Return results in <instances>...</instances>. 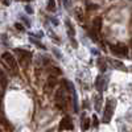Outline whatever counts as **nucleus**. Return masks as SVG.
<instances>
[{
    "instance_id": "1",
    "label": "nucleus",
    "mask_w": 132,
    "mask_h": 132,
    "mask_svg": "<svg viewBox=\"0 0 132 132\" xmlns=\"http://www.w3.org/2000/svg\"><path fill=\"white\" fill-rule=\"evenodd\" d=\"M2 61L5 63L7 69H8L11 73H13V74L16 73V70H17V62H16L15 57H13L9 52H5V53L2 54Z\"/></svg>"
},
{
    "instance_id": "2",
    "label": "nucleus",
    "mask_w": 132,
    "mask_h": 132,
    "mask_svg": "<svg viewBox=\"0 0 132 132\" xmlns=\"http://www.w3.org/2000/svg\"><path fill=\"white\" fill-rule=\"evenodd\" d=\"M115 104H116L115 99H108L107 101L106 108H104V114H103V123H110V120H111V118L114 115Z\"/></svg>"
},
{
    "instance_id": "3",
    "label": "nucleus",
    "mask_w": 132,
    "mask_h": 132,
    "mask_svg": "<svg viewBox=\"0 0 132 132\" xmlns=\"http://www.w3.org/2000/svg\"><path fill=\"white\" fill-rule=\"evenodd\" d=\"M111 52L115 54V56H119V57H126L128 54V48L123 44H115V45H111Z\"/></svg>"
},
{
    "instance_id": "4",
    "label": "nucleus",
    "mask_w": 132,
    "mask_h": 132,
    "mask_svg": "<svg viewBox=\"0 0 132 132\" xmlns=\"http://www.w3.org/2000/svg\"><path fill=\"white\" fill-rule=\"evenodd\" d=\"M73 122H71V118L70 116H65V118H62V120L60 122V126H58V129L60 131H65V129H68V131H70V129H73Z\"/></svg>"
},
{
    "instance_id": "5",
    "label": "nucleus",
    "mask_w": 132,
    "mask_h": 132,
    "mask_svg": "<svg viewBox=\"0 0 132 132\" xmlns=\"http://www.w3.org/2000/svg\"><path fill=\"white\" fill-rule=\"evenodd\" d=\"M56 106L60 110H65L66 107V98L63 95V90H58L56 94Z\"/></svg>"
},
{
    "instance_id": "6",
    "label": "nucleus",
    "mask_w": 132,
    "mask_h": 132,
    "mask_svg": "<svg viewBox=\"0 0 132 132\" xmlns=\"http://www.w3.org/2000/svg\"><path fill=\"white\" fill-rule=\"evenodd\" d=\"M106 83H107V78H106V77H104V75H99L98 78H96L95 86H96V89H98L99 91H103Z\"/></svg>"
},
{
    "instance_id": "7",
    "label": "nucleus",
    "mask_w": 132,
    "mask_h": 132,
    "mask_svg": "<svg viewBox=\"0 0 132 132\" xmlns=\"http://www.w3.org/2000/svg\"><path fill=\"white\" fill-rule=\"evenodd\" d=\"M15 53H17L19 56H20V58L21 60H30V53L29 52H27V50H23V49H15Z\"/></svg>"
},
{
    "instance_id": "8",
    "label": "nucleus",
    "mask_w": 132,
    "mask_h": 132,
    "mask_svg": "<svg viewBox=\"0 0 132 132\" xmlns=\"http://www.w3.org/2000/svg\"><path fill=\"white\" fill-rule=\"evenodd\" d=\"M0 85H2V89L5 90L7 89V86H8V79H7V75L5 73L0 69Z\"/></svg>"
},
{
    "instance_id": "9",
    "label": "nucleus",
    "mask_w": 132,
    "mask_h": 132,
    "mask_svg": "<svg viewBox=\"0 0 132 132\" xmlns=\"http://www.w3.org/2000/svg\"><path fill=\"white\" fill-rule=\"evenodd\" d=\"M101 24H102V19H101V17H95L94 21H93V27H94V29H95L96 32L101 30Z\"/></svg>"
},
{
    "instance_id": "10",
    "label": "nucleus",
    "mask_w": 132,
    "mask_h": 132,
    "mask_svg": "<svg viewBox=\"0 0 132 132\" xmlns=\"http://www.w3.org/2000/svg\"><path fill=\"white\" fill-rule=\"evenodd\" d=\"M66 27H68L69 37H71V38L74 40V35H75V32H74V28H73V25L70 24V21H69V20H66Z\"/></svg>"
},
{
    "instance_id": "11",
    "label": "nucleus",
    "mask_w": 132,
    "mask_h": 132,
    "mask_svg": "<svg viewBox=\"0 0 132 132\" xmlns=\"http://www.w3.org/2000/svg\"><path fill=\"white\" fill-rule=\"evenodd\" d=\"M46 8H48V11H54L56 9V2H54V0H48Z\"/></svg>"
},
{
    "instance_id": "12",
    "label": "nucleus",
    "mask_w": 132,
    "mask_h": 132,
    "mask_svg": "<svg viewBox=\"0 0 132 132\" xmlns=\"http://www.w3.org/2000/svg\"><path fill=\"white\" fill-rule=\"evenodd\" d=\"M89 127H90V119L85 118L83 124H82V129H83V131H87V129H89Z\"/></svg>"
},
{
    "instance_id": "13",
    "label": "nucleus",
    "mask_w": 132,
    "mask_h": 132,
    "mask_svg": "<svg viewBox=\"0 0 132 132\" xmlns=\"http://www.w3.org/2000/svg\"><path fill=\"white\" fill-rule=\"evenodd\" d=\"M30 42H33V44H35V45H37V46H40L41 49H45V46H44V45H42V44H41L40 41H37V40H35V38H33V37L30 38Z\"/></svg>"
},
{
    "instance_id": "14",
    "label": "nucleus",
    "mask_w": 132,
    "mask_h": 132,
    "mask_svg": "<svg viewBox=\"0 0 132 132\" xmlns=\"http://www.w3.org/2000/svg\"><path fill=\"white\" fill-rule=\"evenodd\" d=\"M98 63H99V69H101L102 71L106 70V65H104V61L103 60H98Z\"/></svg>"
},
{
    "instance_id": "15",
    "label": "nucleus",
    "mask_w": 132,
    "mask_h": 132,
    "mask_svg": "<svg viewBox=\"0 0 132 132\" xmlns=\"http://www.w3.org/2000/svg\"><path fill=\"white\" fill-rule=\"evenodd\" d=\"M15 27H16V29H19V30H24V27L21 25L20 23H16V24H15Z\"/></svg>"
},
{
    "instance_id": "16",
    "label": "nucleus",
    "mask_w": 132,
    "mask_h": 132,
    "mask_svg": "<svg viewBox=\"0 0 132 132\" xmlns=\"http://www.w3.org/2000/svg\"><path fill=\"white\" fill-rule=\"evenodd\" d=\"M25 11H27L28 13H33V9H32L30 5H25Z\"/></svg>"
},
{
    "instance_id": "17",
    "label": "nucleus",
    "mask_w": 132,
    "mask_h": 132,
    "mask_svg": "<svg viewBox=\"0 0 132 132\" xmlns=\"http://www.w3.org/2000/svg\"><path fill=\"white\" fill-rule=\"evenodd\" d=\"M2 3H3L4 5H8V4H9V0H2Z\"/></svg>"
},
{
    "instance_id": "18",
    "label": "nucleus",
    "mask_w": 132,
    "mask_h": 132,
    "mask_svg": "<svg viewBox=\"0 0 132 132\" xmlns=\"http://www.w3.org/2000/svg\"><path fill=\"white\" fill-rule=\"evenodd\" d=\"M87 8H89V9H95L96 5H87Z\"/></svg>"
}]
</instances>
